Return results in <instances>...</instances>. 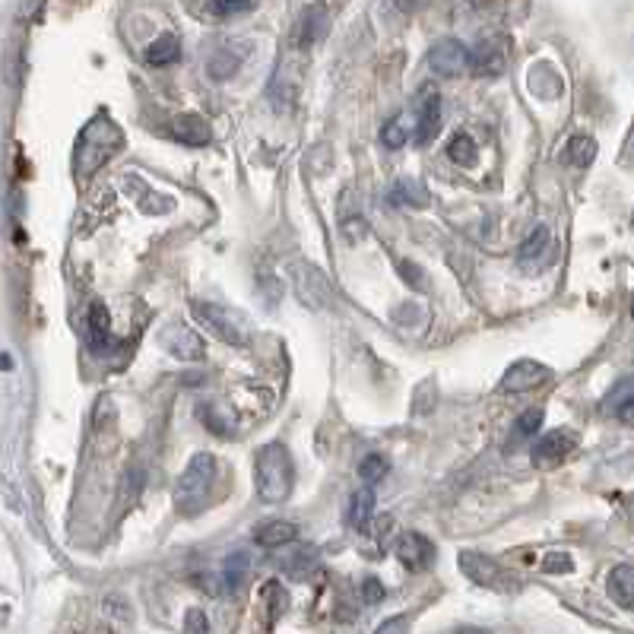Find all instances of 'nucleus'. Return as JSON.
Segmentation results:
<instances>
[{
  "label": "nucleus",
  "instance_id": "1",
  "mask_svg": "<svg viewBox=\"0 0 634 634\" xmlns=\"http://www.w3.org/2000/svg\"><path fill=\"white\" fill-rule=\"evenodd\" d=\"M121 146V127L108 115H96L83 127L77 149H73V172H77V178H92Z\"/></svg>",
  "mask_w": 634,
  "mask_h": 634
},
{
  "label": "nucleus",
  "instance_id": "2",
  "mask_svg": "<svg viewBox=\"0 0 634 634\" xmlns=\"http://www.w3.org/2000/svg\"><path fill=\"white\" fill-rule=\"evenodd\" d=\"M254 486H257V498L264 505H279L292 495L295 486V466L289 457L286 444H264L254 457Z\"/></svg>",
  "mask_w": 634,
  "mask_h": 634
},
{
  "label": "nucleus",
  "instance_id": "3",
  "mask_svg": "<svg viewBox=\"0 0 634 634\" xmlns=\"http://www.w3.org/2000/svg\"><path fill=\"white\" fill-rule=\"evenodd\" d=\"M194 317L210 337H219L222 343H235V346L248 343V330L241 324V317L226 308L210 305V302H194Z\"/></svg>",
  "mask_w": 634,
  "mask_h": 634
},
{
  "label": "nucleus",
  "instance_id": "4",
  "mask_svg": "<svg viewBox=\"0 0 634 634\" xmlns=\"http://www.w3.org/2000/svg\"><path fill=\"white\" fill-rule=\"evenodd\" d=\"M213 479H216V457L213 454H194L188 470L178 476V486H175L178 505L191 508L194 501L203 498V492L213 486Z\"/></svg>",
  "mask_w": 634,
  "mask_h": 634
},
{
  "label": "nucleus",
  "instance_id": "5",
  "mask_svg": "<svg viewBox=\"0 0 634 634\" xmlns=\"http://www.w3.org/2000/svg\"><path fill=\"white\" fill-rule=\"evenodd\" d=\"M470 67H473V51L457 39H441L428 51V70H432L435 77L454 80V77H463Z\"/></svg>",
  "mask_w": 634,
  "mask_h": 634
},
{
  "label": "nucleus",
  "instance_id": "6",
  "mask_svg": "<svg viewBox=\"0 0 634 634\" xmlns=\"http://www.w3.org/2000/svg\"><path fill=\"white\" fill-rule=\"evenodd\" d=\"M460 568L463 574L470 577L473 584L479 587H492V590H508L511 581H508V571L501 568L495 558L482 555V552H463L460 555Z\"/></svg>",
  "mask_w": 634,
  "mask_h": 634
},
{
  "label": "nucleus",
  "instance_id": "7",
  "mask_svg": "<svg viewBox=\"0 0 634 634\" xmlns=\"http://www.w3.org/2000/svg\"><path fill=\"white\" fill-rule=\"evenodd\" d=\"M441 130V96L438 89H422L419 105H416V127H413V143L428 146Z\"/></svg>",
  "mask_w": 634,
  "mask_h": 634
},
{
  "label": "nucleus",
  "instance_id": "8",
  "mask_svg": "<svg viewBox=\"0 0 634 634\" xmlns=\"http://www.w3.org/2000/svg\"><path fill=\"white\" fill-rule=\"evenodd\" d=\"M162 346L181 362H200L203 352H207V349H203V340L184 324H169V327H165L162 330Z\"/></svg>",
  "mask_w": 634,
  "mask_h": 634
},
{
  "label": "nucleus",
  "instance_id": "9",
  "mask_svg": "<svg viewBox=\"0 0 634 634\" xmlns=\"http://www.w3.org/2000/svg\"><path fill=\"white\" fill-rule=\"evenodd\" d=\"M397 558L403 562L406 571H425L435 562V546H432V539L409 530L397 539Z\"/></svg>",
  "mask_w": 634,
  "mask_h": 634
},
{
  "label": "nucleus",
  "instance_id": "10",
  "mask_svg": "<svg viewBox=\"0 0 634 634\" xmlns=\"http://www.w3.org/2000/svg\"><path fill=\"white\" fill-rule=\"evenodd\" d=\"M549 378H552V371L543 362L520 359V362H514L505 371V378H501V387L511 390V394H524V390H533V387H539V384L549 381Z\"/></svg>",
  "mask_w": 634,
  "mask_h": 634
},
{
  "label": "nucleus",
  "instance_id": "11",
  "mask_svg": "<svg viewBox=\"0 0 634 634\" xmlns=\"http://www.w3.org/2000/svg\"><path fill=\"white\" fill-rule=\"evenodd\" d=\"M571 447H574V438L568 428H555V432H546L536 438L530 457L536 466H555L571 454Z\"/></svg>",
  "mask_w": 634,
  "mask_h": 634
},
{
  "label": "nucleus",
  "instance_id": "12",
  "mask_svg": "<svg viewBox=\"0 0 634 634\" xmlns=\"http://www.w3.org/2000/svg\"><path fill=\"white\" fill-rule=\"evenodd\" d=\"M505 64H508V54L501 39H486L473 54V67L479 77H498V73L505 70Z\"/></svg>",
  "mask_w": 634,
  "mask_h": 634
},
{
  "label": "nucleus",
  "instance_id": "13",
  "mask_svg": "<svg viewBox=\"0 0 634 634\" xmlns=\"http://www.w3.org/2000/svg\"><path fill=\"white\" fill-rule=\"evenodd\" d=\"M606 590H609V600L615 606L634 612V565L612 568L609 571V581H606Z\"/></svg>",
  "mask_w": 634,
  "mask_h": 634
},
{
  "label": "nucleus",
  "instance_id": "14",
  "mask_svg": "<svg viewBox=\"0 0 634 634\" xmlns=\"http://www.w3.org/2000/svg\"><path fill=\"white\" fill-rule=\"evenodd\" d=\"M295 539H298V527L292 520H270V524L254 530V543L264 549H283V546L295 543Z\"/></svg>",
  "mask_w": 634,
  "mask_h": 634
},
{
  "label": "nucleus",
  "instance_id": "15",
  "mask_svg": "<svg viewBox=\"0 0 634 634\" xmlns=\"http://www.w3.org/2000/svg\"><path fill=\"white\" fill-rule=\"evenodd\" d=\"M172 134H175V140L188 143V146H207L213 140V127H210V121H203L200 115H181L172 124Z\"/></svg>",
  "mask_w": 634,
  "mask_h": 634
},
{
  "label": "nucleus",
  "instance_id": "16",
  "mask_svg": "<svg viewBox=\"0 0 634 634\" xmlns=\"http://www.w3.org/2000/svg\"><path fill=\"white\" fill-rule=\"evenodd\" d=\"M371 517H375V489H356L349 498V527H356L359 533H368Z\"/></svg>",
  "mask_w": 634,
  "mask_h": 634
},
{
  "label": "nucleus",
  "instance_id": "17",
  "mask_svg": "<svg viewBox=\"0 0 634 634\" xmlns=\"http://www.w3.org/2000/svg\"><path fill=\"white\" fill-rule=\"evenodd\" d=\"M631 409H634V375L622 378L603 400L606 416H625V413H631Z\"/></svg>",
  "mask_w": 634,
  "mask_h": 634
},
{
  "label": "nucleus",
  "instance_id": "18",
  "mask_svg": "<svg viewBox=\"0 0 634 634\" xmlns=\"http://www.w3.org/2000/svg\"><path fill=\"white\" fill-rule=\"evenodd\" d=\"M178 58H181V42L175 39L172 32L159 35V39L146 48V64H153V67H169Z\"/></svg>",
  "mask_w": 634,
  "mask_h": 634
},
{
  "label": "nucleus",
  "instance_id": "19",
  "mask_svg": "<svg viewBox=\"0 0 634 634\" xmlns=\"http://www.w3.org/2000/svg\"><path fill=\"white\" fill-rule=\"evenodd\" d=\"M549 245H552V232H549V226H536V229L527 235L524 245H520L517 260H520L524 267H530L533 260H543V254L549 251Z\"/></svg>",
  "mask_w": 634,
  "mask_h": 634
},
{
  "label": "nucleus",
  "instance_id": "20",
  "mask_svg": "<svg viewBox=\"0 0 634 634\" xmlns=\"http://www.w3.org/2000/svg\"><path fill=\"white\" fill-rule=\"evenodd\" d=\"M447 156H451V162L463 165V169H473L476 159H479L476 140H473L470 134H457L451 143H447Z\"/></svg>",
  "mask_w": 634,
  "mask_h": 634
},
{
  "label": "nucleus",
  "instance_id": "21",
  "mask_svg": "<svg viewBox=\"0 0 634 634\" xmlns=\"http://www.w3.org/2000/svg\"><path fill=\"white\" fill-rule=\"evenodd\" d=\"M245 574H248V555L245 552H235L226 558V568H222V590H238L241 581H245Z\"/></svg>",
  "mask_w": 634,
  "mask_h": 634
},
{
  "label": "nucleus",
  "instance_id": "22",
  "mask_svg": "<svg viewBox=\"0 0 634 634\" xmlns=\"http://www.w3.org/2000/svg\"><path fill=\"white\" fill-rule=\"evenodd\" d=\"M425 200L428 197L416 181H397L394 191H390V203H394V207H425Z\"/></svg>",
  "mask_w": 634,
  "mask_h": 634
},
{
  "label": "nucleus",
  "instance_id": "23",
  "mask_svg": "<svg viewBox=\"0 0 634 634\" xmlns=\"http://www.w3.org/2000/svg\"><path fill=\"white\" fill-rule=\"evenodd\" d=\"M89 337L96 346H108L111 343V317H108V308L105 305H92V314H89Z\"/></svg>",
  "mask_w": 634,
  "mask_h": 634
},
{
  "label": "nucleus",
  "instance_id": "24",
  "mask_svg": "<svg viewBox=\"0 0 634 634\" xmlns=\"http://www.w3.org/2000/svg\"><path fill=\"white\" fill-rule=\"evenodd\" d=\"M568 159L577 165V169H587V165L596 159V140L587 134H577L568 140Z\"/></svg>",
  "mask_w": 634,
  "mask_h": 634
},
{
  "label": "nucleus",
  "instance_id": "25",
  "mask_svg": "<svg viewBox=\"0 0 634 634\" xmlns=\"http://www.w3.org/2000/svg\"><path fill=\"white\" fill-rule=\"evenodd\" d=\"M409 134H413V130H409V121H406L403 115H394V118H390V121L381 127V143H384L387 149H400V146H406Z\"/></svg>",
  "mask_w": 634,
  "mask_h": 634
},
{
  "label": "nucleus",
  "instance_id": "26",
  "mask_svg": "<svg viewBox=\"0 0 634 634\" xmlns=\"http://www.w3.org/2000/svg\"><path fill=\"white\" fill-rule=\"evenodd\" d=\"M543 419H546L543 409H527V413H520V419L514 422V444L530 441L533 435H539V428H543Z\"/></svg>",
  "mask_w": 634,
  "mask_h": 634
},
{
  "label": "nucleus",
  "instance_id": "27",
  "mask_svg": "<svg viewBox=\"0 0 634 634\" xmlns=\"http://www.w3.org/2000/svg\"><path fill=\"white\" fill-rule=\"evenodd\" d=\"M387 473H390V463H387V457H381V454H368V457L359 463V476H362V482H368V486H375V482H381Z\"/></svg>",
  "mask_w": 634,
  "mask_h": 634
},
{
  "label": "nucleus",
  "instance_id": "28",
  "mask_svg": "<svg viewBox=\"0 0 634 634\" xmlns=\"http://www.w3.org/2000/svg\"><path fill=\"white\" fill-rule=\"evenodd\" d=\"M324 26H327V16H324V10L321 7H311L308 13H305V20H302V39H305V45H311L317 35L324 32Z\"/></svg>",
  "mask_w": 634,
  "mask_h": 634
},
{
  "label": "nucleus",
  "instance_id": "29",
  "mask_svg": "<svg viewBox=\"0 0 634 634\" xmlns=\"http://www.w3.org/2000/svg\"><path fill=\"white\" fill-rule=\"evenodd\" d=\"M254 7V0H207V10L213 16H238L248 13Z\"/></svg>",
  "mask_w": 634,
  "mask_h": 634
},
{
  "label": "nucleus",
  "instance_id": "30",
  "mask_svg": "<svg viewBox=\"0 0 634 634\" xmlns=\"http://www.w3.org/2000/svg\"><path fill=\"white\" fill-rule=\"evenodd\" d=\"M235 70H238V58H235V54L219 51L216 58L210 61V77H213V80H229Z\"/></svg>",
  "mask_w": 634,
  "mask_h": 634
},
{
  "label": "nucleus",
  "instance_id": "31",
  "mask_svg": "<svg viewBox=\"0 0 634 634\" xmlns=\"http://www.w3.org/2000/svg\"><path fill=\"white\" fill-rule=\"evenodd\" d=\"M184 634H210V619L203 609H188L184 615Z\"/></svg>",
  "mask_w": 634,
  "mask_h": 634
},
{
  "label": "nucleus",
  "instance_id": "32",
  "mask_svg": "<svg viewBox=\"0 0 634 634\" xmlns=\"http://www.w3.org/2000/svg\"><path fill=\"white\" fill-rule=\"evenodd\" d=\"M264 593L270 596V622H273V619H279V615L286 612L289 596H286V590L279 587V584H267V590H264Z\"/></svg>",
  "mask_w": 634,
  "mask_h": 634
},
{
  "label": "nucleus",
  "instance_id": "33",
  "mask_svg": "<svg viewBox=\"0 0 634 634\" xmlns=\"http://www.w3.org/2000/svg\"><path fill=\"white\" fill-rule=\"evenodd\" d=\"M384 596H387V590H384V584L378 581V577H365V581H362V600L368 606H378Z\"/></svg>",
  "mask_w": 634,
  "mask_h": 634
},
{
  "label": "nucleus",
  "instance_id": "34",
  "mask_svg": "<svg viewBox=\"0 0 634 634\" xmlns=\"http://www.w3.org/2000/svg\"><path fill=\"white\" fill-rule=\"evenodd\" d=\"M571 568H574V562H571V555H565V552H552L546 558V565H543L546 574H568Z\"/></svg>",
  "mask_w": 634,
  "mask_h": 634
},
{
  "label": "nucleus",
  "instance_id": "35",
  "mask_svg": "<svg viewBox=\"0 0 634 634\" xmlns=\"http://www.w3.org/2000/svg\"><path fill=\"white\" fill-rule=\"evenodd\" d=\"M406 631H409V619H406V615H390L387 622L378 625L375 634H406Z\"/></svg>",
  "mask_w": 634,
  "mask_h": 634
},
{
  "label": "nucleus",
  "instance_id": "36",
  "mask_svg": "<svg viewBox=\"0 0 634 634\" xmlns=\"http://www.w3.org/2000/svg\"><path fill=\"white\" fill-rule=\"evenodd\" d=\"M400 273H403V279H409V283H413L416 289L422 286V270H419L416 264H409V260H406V264H400Z\"/></svg>",
  "mask_w": 634,
  "mask_h": 634
},
{
  "label": "nucleus",
  "instance_id": "37",
  "mask_svg": "<svg viewBox=\"0 0 634 634\" xmlns=\"http://www.w3.org/2000/svg\"><path fill=\"white\" fill-rule=\"evenodd\" d=\"M457 634H492V631H486V628H463Z\"/></svg>",
  "mask_w": 634,
  "mask_h": 634
},
{
  "label": "nucleus",
  "instance_id": "38",
  "mask_svg": "<svg viewBox=\"0 0 634 634\" xmlns=\"http://www.w3.org/2000/svg\"><path fill=\"white\" fill-rule=\"evenodd\" d=\"M631 311H634V302H631Z\"/></svg>",
  "mask_w": 634,
  "mask_h": 634
}]
</instances>
